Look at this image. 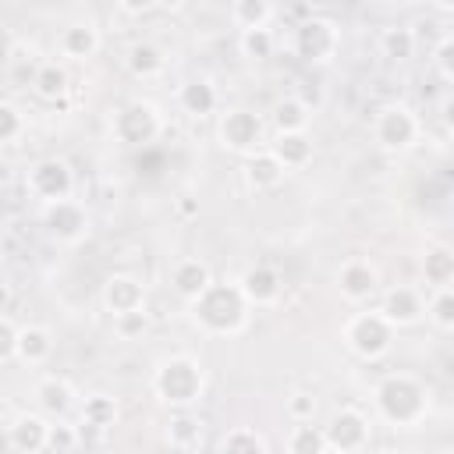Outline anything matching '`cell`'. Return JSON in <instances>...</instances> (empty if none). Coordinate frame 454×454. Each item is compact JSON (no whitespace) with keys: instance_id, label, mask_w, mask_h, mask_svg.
I'll return each mask as SVG.
<instances>
[{"instance_id":"cell-1","label":"cell","mask_w":454,"mask_h":454,"mask_svg":"<svg viewBox=\"0 0 454 454\" xmlns=\"http://www.w3.org/2000/svg\"><path fill=\"white\" fill-rule=\"evenodd\" d=\"M252 305L238 280H213L195 301H188V319L206 337H238L245 333Z\"/></svg>"},{"instance_id":"cell-2","label":"cell","mask_w":454,"mask_h":454,"mask_svg":"<svg viewBox=\"0 0 454 454\" xmlns=\"http://www.w3.org/2000/svg\"><path fill=\"white\" fill-rule=\"evenodd\" d=\"M372 408L390 429H419L433 408L429 387L411 372H387L372 387Z\"/></svg>"},{"instance_id":"cell-3","label":"cell","mask_w":454,"mask_h":454,"mask_svg":"<svg viewBox=\"0 0 454 454\" xmlns=\"http://www.w3.org/2000/svg\"><path fill=\"white\" fill-rule=\"evenodd\" d=\"M149 387H153V397L170 411L195 408L206 397V369L192 355H167L153 365Z\"/></svg>"},{"instance_id":"cell-4","label":"cell","mask_w":454,"mask_h":454,"mask_svg":"<svg viewBox=\"0 0 454 454\" xmlns=\"http://www.w3.org/2000/svg\"><path fill=\"white\" fill-rule=\"evenodd\" d=\"M394 337H397V326L380 309L355 312L340 326V340L358 362H383L390 355V348H394Z\"/></svg>"},{"instance_id":"cell-5","label":"cell","mask_w":454,"mask_h":454,"mask_svg":"<svg viewBox=\"0 0 454 454\" xmlns=\"http://www.w3.org/2000/svg\"><path fill=\"white\" fill-rule=\"evenodd\" d=\"M163 128H167L163 110L153 99H128L110 117V138L121 149H145L163 135Z\"/></svg>"},{"instance_id":"cell-6","label":"cell","mask_w":454,"mask_h":454,"mask_svg":"<svg viewBox=\"0 0 454 454\" xmlns=\"http://www.w3.org/2000/svg\"><path fill=\"white\" fill-rule=\"evenodd\" d=\"M422 138V117L408 103H383L372 114V142L383 153H408Z\"/></svg>"},{"instance_id":"cell-7","label":"cell","mask_w":454,"mask_h":454,"mask_svg":"<svg viewBox=\"0 0 454 454\" xmlns=\"http://www.w3.org/2000/svg\"><path fill=\"white\" fill-rule=\"evenodd\" d=\"M340 25L330 14H309L305 21H298L294 28V57L309 67H326L333 64V57L340 53Z\"/></svg>"},{"instance_id":"cell-8","label":"cell","mask_w":454,"mask_h":454,"mask_svg":"<svg viewBox=\"0 0 454 454\" xmlns=\"http://www.w3.org/2000/svg\"><path fill=\"white\" fill-rule=\"evenodd\" d=\"M216 142L223 153H234V156H252L259 149L270 145L266 138V121L248 110V106H227L220 117H216Z\"/></svg>"},{"instance_id":"cell-9","label":"cell","mask_w":454,"mask_h":454,"mask_svg":"<svg viewBox=\"0 0 454 454\" xmlns=\"http://www.w3.org/2000/svg\"><path fill=\"white\" fill-rule=\"evenodd\" d=\"M74 188H78V177H74V167L64 156H43L25 170V192L43 206L71 199Z\"/></svg>"},{"instance_id":"cell-10","label":"cell","mask_w":454,"mask_h":454,"mask_svg":"<svg viewBox=\"0 0 454 454\" xmlns=\"http://www.w3.org/2000/svg\"><path fill=\"white\" fill-rule=\"evenodd\" d=\"M39 223H43V234L57 245H82L89 234H92V216L89 209L71 195V199H60V202H46L43 213H39Z\"/></svg>"},{"instance_id":"cell-11","label":"cell","mask_w":454,"mask_h":454,"mask_svg":"<svg viewBox=\"0 0 454 454\" xmlns=\"http://www.w3.org/2000/svg\"><path fill=\"white\" fill-rule=\"evenodd\" d=\"M326 443L330 450L337 454H355V450H365L372 443V422L362 408H337L330 411L326 419Z\"/></svg>"},{"instance_id":"cell-12","label":"cell","mask_w":454,"mask_h":454,"mask_svg":"<svg viewBox=\"0 0 454 454\" xmlns=\"http://www.w3.org/2000/svg\"><path fill=\"white\" fill-rule=\"evenodd\" d=\"M333 287L337 294L348 301V305H365L376 291H380V266L372 259H344L337 266V277H333Z\"/></svg>"},{"instance_id":"cell-13","label":"cell","mask_w":454,"mask_h":454,"mask_svg":"<svg viewBox=\"0 0 454 454\" xmlns=\"http://www.w3.org/2000/svg\"><path fill=\"white\" fill-rule=\"evenodd\" d=\"M50 415H43L39 408L35 411H18L7 426H4V443L7 450L14 454H43L46 450V440H50Z\"/></svg>"},{"instance_id":"cell-14","label":"cell","mask_w":454,"mask_h":454,"mask_svg":"<svg viewBox=\"0 0 454 454\" xmlns=\"http://www.w3.org/2000/svg\"><path fill=\"white\" fill-rule=\"evenodd\" d=\"M99 46H103V32H99V25L92 18H74L57 32V53L64 60H71V64L92 60L99 53Z\"/></svg>"},{"instance_id":"cell-15","label":"cell","mask_w":454,"mask_h":454,"mask_svg":"<svg viewBox=\"0 0 454 454\" xmlns=\"http://www.w3.org/2000/svg\"><path fill=\"white\" fill-rule=\"evenodd\" d=\"M380 312L397 326V330H408V326H419L426 319V294L411 284H390L380 298Z\"/></svg>"},{"instance_id":"cell-16","label":"cell","mask_w":454,"mask_h":454,"mask_svg":"<svg viewBox=\"0 0 454 454\" xmlns=\"http://www.w3.org/2000/svg\"><path fill=\"white\" fill-rule=\"evenodd\" d=\"M238 284H241V291H245V298H248L252 309H273V305H280V298H284V277H280V270L270 266V262L248 266V270L238 277Z\"/></svg>"},{"instance_id":"cell-17","label":"cell","mask_w":454,"mask_h":454,"mask_svg":"<svg viewBox=\"0 0 454 454\" xmlns=\"http://www.w3.org/2000/svg\"><path fill=\"white\" fill-rule=\"evenodd\" d=\"M145 284L135 277V273H110L99 287V301L110 316H121V312H135V309H145Z\"/></svg>"},{"instance_id":"cell-18","label":"cell","mask_w":454,"mask_h":454,"mask_svg":"<svg viewBox=\"0 0 454 454\" xmlns=\"http://www.w3.org/2000/svg\"><path fill=\"white\" fill-rule=\"evenodd\" d=\"M287 174H291V170L273 156V149H270V145H266V149H259V153H252V156H245V163H241V181H245V188H248V192H255V195L280 188Z\"/></svg>"},{"instance_id":"cell-19","label":"cell","mask_w":454,"mask_h":454,"mask_svg":"<svg viewBox=\"0 0 454 454\" xmlns=\"http://www.w3.org/2000/svg\"><path fill=\"white\" fill-rule=\"evenodd\" d=\"M32 397H35V408H39L43 415H50V419H67V415L78 411V404H82L74 383L64 380V376H43V380L35 383Z\"/></svg>"},{"instance_id":"cell-20","label":"cell","mask_w":454,"mask_h":454,"mask_svg":"<svg viewBox=\"0 0 454 454\" xmlns=\"http://www.w3.org/2000/svg\"><path fill=\"white\" fill-rule=\"evenodd\" d=\"M213 280H216V277H213V270H209L206 259L184 255V259H177V262L170 266V287H174V294H177L184 305L195 301Z\"/></svg>"},{"instance_id":"cell-21","label":"cell","mask_w":454,"mask_h":454,"mask_svg":"<svg viewBox=\"0 0 454 454\" xmlns=\"http://www.w3.org/2000/svg\"><path fill=\"white\" fill-rule=\"evenodd\" d=\"M177 106H181L184 117L202 121V117L216 114V106H220V92H216V85H213L209 78L195 74V78H184V82L177 85Z\"/></svg>"},{"instance_id":"cell-22","label":"cell","mask_w":454,"mask_h":454,"mask_svg":"<svg viewBox=\"0 0 454 454\" xmlns=\"http://www.w3.org/2000/svg\"><path fill=\"white\" fill-rule=\"evenodd\" d=\"M124 71L131 74V78H138V82H153V78H160L163 71H167V53H163V46H156L153 39H135V43H128V50H124Z\"/></svg>"},{"instance_id":"cell-23","label":"cell","mask_w":454,"mask_h":454,"mask_svg":"<svg viewBox=\"0 0 454 454\" xmlns=\"http://www.w3.org/2000/svg\"><path fill=\"white\" fill-rule=\"evenodd\" d=\"M71 92V74L64 60H39L32 67V96L43 103H64Z\"/></svg>"},{"instance_id":"cell-24","label":"cell","mask_w":454,"mask_h":454,"mask_svg":"<svg viewBox=\"0 0 454 454\" xmlns=\"http://www.w3.org/2000/svg\"><path fill=\"white\" fill-rule=\"evenodd\" d=\"M163 440L170 450H199L206 443V422L192 408H177L163 429Z\"/></svg>"},{"instance_id":"cell-25","label":"cell","mask_w":454,"mask_h":454,"mask_svg":"<svg viewBox=\"0 0 454 454\" xmlns=\"http://www.w3.org/2000/svg\"><path fill=\"white\" fill-rule=\"evenodd\" d=\"M270 149H273V156H277L287 170H301V167H309V163H312V153H316L309 131H273Z\"/></svg>"},{"instance_id":"cell-26","label":"cell","mask_w":454,"mask_h":454,"mask_svg":"<svg viewBox=\"0 0 454 454\" xmlns=\"http://www.w3.org/2000/svg\"><path fill=\"white\" fill-rule=\"evenodd\" d=\"M117 419H121V404L110 394H89L78 404V426H85L92 433H110L117 426Z\"/></svg>"},{"instance_id":"cell-27","label":"cell","mask_w":454,"mask_h":454,"mask_svg":"<svg viewBox=\"0 0 454 454\" xmlns=\"http://www.w3.org/2000/svg\"><path fill=\"white\" fill-rule=\"evenodd\" d=\"M312 124V106L301 96H280L270 106V128L273 131H309Z\"/></svg>"},{"instance_id":"cell-28","label":"cell","mask_w":454,"mask_h":454,"mask_svg":"<svg viewBox=\"0 0 454 454\" xmlns=\"http://www.w3.org/2000/svg\"><path fill=\"white\" fill-rule=\"evenodd\" d=\"M419 270H422V280L426 287H450L454 284V248L450 245H433L422 252L419 259Z\"/></svg>"},{"instance_id":"cell-29","label":"cell","mask_w":454,"mask_h":454,"mask_svg":"<svg viewBox=\"0 0 454 454\" xmlns=\"http://www.w3.org/2000/svg\"><path fill=\"white\" fill-rule=\"evenodd\" d=\"M53 355V333L39 323H25L21 326V340H18V362L21 365H46Z\"/></svg>"},{"instance_id":"cell-30","label":"cell","mask_w":454,"mask_h":454,"mask_svg":"<svg viewBox=\"0 0 454 454\" xmlns=\"http://www.w3.org/2000/svg\"><path fill=\"white\" fill-rule=\"evenodd\" d=\"M216 450H223V454H270L273 443L255 426H234L216 440Z\"/></svg>"},{"instance_id":"cell-31","label":"cell","mask_w":454,"mask_h":454,"mask_svg":"<svg viewBox=\"0 0 454 454\" xmlns=\"http://www.w3.org/2000/svg\"><path fill=\"white\" fill-rule=\"evenodd\" d=\"M376 46H380V57H387V60H394V64H404V60L415 57L419 39H415V32H411L408 25H387V28L380 32Z\"/></svg>"},{"instance_id":"cell-32","label":"cell","mask_w":454,"mask_h":454,"mask_svg":"<svg viewBox=\"0 0 454 454\" xmlns=\"http://www.w3.org/2000/svg\"><path fill=\"white\" fill-rule=\"evenodd\" d=\"M284 447H287L291 454H326V450H330L326 429L316 426L312 419H309V422H294L291 433H287V440H284Z\"/></svg>"},{"instance_id":"cell-33","label":"cell","mask_w":454,"mask_h":454,"mask_svg":"<svg viewBox=\"0 0 454 454\" xmlns=\"http://www.w3.org/2000/svg\"><path fill=\"white\" fill-rule=\"evenodd\" d=\"M238 50H241L245 60L262 64V60L273 57V50H277V35H273L270 25H266V28H241V35H238Z\"/></svg>"},{"instance_id":"cell-34","label":"cell","mask_w":454,"mask_h":454,"mask_svg":"<svg viewBox=\"0 0 454 454\" xmlns=\"http://www.w3.org/2000/svg\"><path fill=\"white\" fill-rule=\"evenodd\" d=\"M231 21L238 28H266L273 21V0H231Z\"/></svg>"},{"instance_id":"cell-35","label":"cell","mask_w":454,"mask_h":454,"mask_svg":"<svg viewBox=\"0 0 454 454\" xmlns=\"http://www.w3.org/2000/svg\"><path fill=\"white\" fill-rule=\"evenodd\" d=\"M28 131V114L14 103V99H4L0 103V142L4 145H18Z\"/></svg>"},{"instance_id":"cell-36","label":"cell","mask_w":454,"mask_h":454,"mask_svg":"<svg viewBox=\"0 0 454 454\" xmlns=\"http://www.w3.org/2000/svg\"><path fill=\"white\" fill-rule=\"evenodd\" d=\"M426 316H429L433 326L454 330V284H450V287H436V291L426 298Z\"/></svg>"},{"instance_id":"cell-37","label":"cell","mask_w":454,"mask_h":454,"mask_svg":"<svg viewBox=\"0 0 454 454\" xmlns=\"http://www.w3.org/2000/svg\"><path fill=\"white\" fill-rule=\"evenodd\" d=\"M82 429L78 426H71L67 419H53L50 422V440H46V450L50 454H71V450H78L82 447Z\"/></svg>"},{"instance_id":"cell-38","label":"cell","mask_w":454,"mask_h":454,"mask_svg":"<svg viewBox=\"0 0 454 454\" xmlns=\"http://www.w3.org/2000/svg\"><path fill=\"white\" fill-rule=\"evenodd\" d=\"M114 323V333L121 340H142L149 330H153V319L145 309H135V312H121V316H110Z\"/></svg>"},{"instance_id":"cell-39","label":"cell","mask_w":454,"mask_h":454,"mask_svg":"<svg viewBox=\"0 0 454 454\" xmlns=\"http://www.w3.org/2000/svg\"><path fill=\"white\" fill-rule=\"evenodd\" d=\"M18 340H21V323L4 312L0 316V362H18Z\"/></svg>"},{"instance_id":"cell-40","label":"cell","mask_w":454,"mask_h":454,"mask_svg":"<svg viewBox=\"0 0 454 454\" xmlns=\"http://www.w3.org/2000/svg\"><path fill=\"white\" fill-rule=\"evenodd\" d=\"M316 394H309V390H294V394H287V401H284V411H287V419L291 422H309V419H316Z\"/></svg>"},{"instance_id":"cell-41","label":"cell","mask_w":454,"mask_h":454,"mask_svg":"<svg viewBox=\"0 0 454 454\" xmlns=\"http://www.w3.org/2000/svg\"><path fill=\"white\" fill-rule=\"evenodd\" d=\"M433 67H436V74H440L443 82L454 85V32H447V35L433 46Z\"/></svg>"},{"instance_id":"cell-42","label":"cell","mask_w":454,"mask_h":454,"mask_svg":"<svg viewBox=\"0 0 454 454\" xmlns=\"http://www.w3.org/2000/svg\"><path fill=\"white\" fill-rule=\"evenodd\" d=\"M436 117H440V128L454 138V89L440 96V106H436Z\"/></svg>"},{"instance_id":"cell-43","label":"cell","mask_w":454,"mask_h":454,"mask_svg":"<svg viewBox=\"0 0 454 454\" xmlns=\"http://www.w3.org/2000/svg\"><path fill=\"white\" fill-rule=\"evenodd\" d=\"M128 18H142L149 11H156V0H114Z\"/></svg>"},{"instance_id":"cell-44","label":"cell","mask_w":454,"mask_h":454,"mask_svg":"<svg viewBox=\"0 0 454 454\" xmlns=\"http://www.w3.org/2000/svg\"><path fill=\"white\" fill-rule=\"evenodd\" d=\"M184 7H188V0H156V11H163V14H177Z\"/></svg>"},{"instance_id":"cell-45","label":"cell","mask_w":454,"mask_h":454,"mask_svg":"<svg viewBox=\"0 0 454 454\" xmlns=\"http://www.w3.org/2000/svg\"><path fill=\"white\" fill-rule=\"evenodd\" d=\"M301 4H305V7L312 11V14H323V11H330V7H337L340 0H301Z\"/></svg>"},{"instance_id":"cell-46","label":"cell","mask_w":454,"mask_h":454,"mask_svg":"<svg viewBox=\"0 0 454 454\" xmlns=\"http://www.w3.org/2000/svg\"><path fill=\"white\" fill-rule=\"evenodd\" d=\"M433 7L443 11V14H454V0H433Z\"/></svg>"},{"instance_id":"cell-47","label":"cell","mask_w":454,"mask_h":454,"mask_svg":"<svg viewBox=\"0 0 454 454\" xmlns=\"http://www.w3.org/2000/svg\"><path fill=\"white\" fill-rule=\"evenodd\" d=\"M376 4H397V0H376Z\"/></svg>"}]
</instances>
